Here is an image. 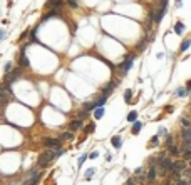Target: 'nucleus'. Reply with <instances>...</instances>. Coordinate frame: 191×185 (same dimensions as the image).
<instances>
[{"label":"nucleus","instance_id":"27","mask_svg":"<svg viewBox=\"0 0 191 185\" xmlns=\"http://www.w3.org/2000/svg\"><path fill=\"white\" fill-rule=\"evenodd\" d=\"M86 160H87V155H82L81 159H79V167H81L82 164H84V162H86Z\"/></svg>","mask_w":191,"mask_h":185},{"label":"nucleus","instance_id":"22","mask_svg":"<svg viewBox=\"0 0 191 185\" xmlns=\"http://www.w3.org/2000/svg\"><path fill=\"white\" fill-rule=\"evenodd\" d=\"M176 95H178V97H184V95H186V88L179 87V88L176 90Z\"/></svg>","mask_w":191,"mask_h":185},{"label":"nucleus","instance_id":"25","mask_svg":"<svg viewBox=\"0 0 191 185\" xmlns=\"http://www.w3.org/2000/svg\"><path fill=\"white\" fill-rule=\"evenodd\" d=\"M158 135L161 137V135H166V128L164 127H159V130H158Z\"/></svg>","mask_w":191,"mask_h":185},{"label":"nucleus","instance_id":"17","mask_svg":"<svg viewBox=\"0 0 191 185\" xmlns=\"http://www.w3.org/2000/svg\"><path fill=\"white\" fill-rule=\"evenodd\" d=\"M190 45H191V40H190V39L184 40L183 43H181V47H179V50H181V52H184V50H188V48H190Z\"/></svg>","mask_w":191,"mask_h":185},{"label":"nucleus","instance_id":"21","mask_svg":"<svg viewBox=\"0 0 191 185\" xmlns=\"http://www.w3.org/2000/svg\"><path fill=\"white\" fill-rule=\"evenodd\" d=\"M70 139H72V133L70 132H64L61 135V140H70Z\"/></svg>","mask_w":191,"mask_h":185},{"label":"nucleus","instance_id":"33","mask_svg":"<svg viewBox=\"0 0 191 185\" xmlns=\"http://www.w3.org/2000/svg\"><path fill=\"white\" fill-rule=\"evenodd\" d=\"M158 137H159V135H156V137H153V139H151V145H156V144H158Z\"/></svg>","mask_w":191,"mask_h":185},{"label":"nucleus","instance_id":"8","mask_svg":"<svg viewBox=\"0 0 191 185\" xmlns=\"http://www.w3.org/2000/svg\"><path fill=\"white\" fill-rule=\"evenodd\" d=\"M181 139H183L184 145L188 144V145H191V128H188V130H183V133H181Z\"/></svg>","mask_w":191,"mask_h":185},{"label":"nucleus","instance_id":"16","mask_svg":"<svg viewBox=\"0 0 191 185\" xmlns=\"http://www.w3.org/2000/svg\"><path fill=\"white\" fill-rule=\"evenodd\" d=\"M81 127H82V120H79V119H75L74 122L70 124V128H72V130H75V128H81Z\"/></svg>","mask_w":191,"mask_h":185},{"label":"nucleus","instance_id":"4","mask_svg":"<svg viewBox=\"0 0 191 185\" xmlns=\"http://www.w3.org/2000/svg\"><path fill=\"white\" fill-rule=\"evenodd\" d=\"M44 145L49 148H54V150H61V139H45Z\"/></svg>","mask_w":191,"mask_h":185},{"label":"nucleus","instance_id":"10","mask_svg":"<svg viewBox=\"0 0 191 185\" xmlns=\"http://www.w3.org/2000/svg\"><path fill=\"white\" fill-rule=\"evenodd\" d=\"M114 87H116V82H111L109 85L104 87V90H102V95H104V97H109V93L112 92V88H114Z\"/></svg>","mask_w":191,"mask_h":185},{"label":"nucleus","instance_id":"1","mask_svg":"<svg viewBox=\"0 0 191 185\" xmlns=\"http://www.w3.org/2000/svg\"><path fill=\"white\" fill-rule=\"evenodd\" d=\"M54 159H57V152H54V150H45L44 153H40L37 165L44 167V165H47L49 162H50V160H54Z\"/></svg>","mask_w":191,"mask_h":185},{"label":"nucleus","instance_id":"9","mask_svg":"<svg viewBox=\"0 0 191 185\" xmlns=\"http://www.w3.org/2000/svg\"><path fill=\"white\" fill-rule=\"evenodd\" d=\"M111 144H112V147H116V148H121V145H123V139H121V135H114V137L111 139Z\"/></svg>","mask_w":191,"mask_h":185},{"label":"nucleus","instance_id":"24","mask_svg":"<svg viewBox=\"0 0 191 185\" xmlns=\"http://www.w3.org/2000/svg\"><path fill=\"white\" fill-rule=\"evenodd\" d=\"M169 152H171V153H174V155H178V153H179V148H178V147H173V145H171V147H169Z\"/></svg>","mask_w":191,"mask_h":185},{"label":"nucleus","instance_id":"34","mask_svg":"<svg viewBox=\"0 0 191 185\" xmlns=\"http://www.w3.org/2000/svg\"><path fill=\"white\" fill-rule=\"evenodd\" d=\"M89 157H91V159H97V157H99V153H97V152H92Z\"/></svg>","mask_w":191,"mask_h":185},{"label":"nucleus","instance_id":"15","mask_svg":"<svg viewBox=\"0 0 191 185\" xmlns=\"http://www.w3.org/2000/svg\"><path fill=\"white\" fill-rule=\"evenodd\" d=\"M141 128H143V124H141V122H134V124H132V133H139Z\"/></svg>","mask_w":191,"mask_h":185},{"label":"nucleus","instance_id":"31","mask_svg":"<svg viewBox=\"0 0 191 185\" xmlns=\"http://www.w3.org/2000/svg\"><path fill=\"white\" fill-rule=\"evenodd\" d=\"M10 70H12V64H10V62H7V65H5V72H10Z\"/></svg>","mask_w":191,"mask_h":185},{"label":"nucleus","instance_id":"26","mask_svg":"<svg viewBox=\"0 0 191 185\" xmlns=\"http://www.w3.org/2000/svg\"><path fill=\"white\" fill-rule=\"evenodd\" d=\"M67 3L72 7V8H77V2H75V0H67Z\"/></svg>","mask_w":191,"mask_h":185},{"label":"nucleus","instance_id":"2","mask_svg":"<svg viewBox=\"0 0 191 185\" xmlns=\"http://www.w3.org/2000/svg\"><path fill=\"white\" fill-rule=\"evenodd\" d=\"M134 60H136V53L129 55V57L126 59V62L119 65V72H121V75H126V73L129 72V68H131V65H132V62H134Z\"/></svg>","mask_w":191,"mask_h":185},{"label":"nucleus","instance_id":"37","mask_svg":"<svg viewBox=\"0 0 191 185\" xmlns=\"http://www.w3.org/2000/svg\"><path fill=\"white\" fill-rule=\"evenodd\" d=\"M181 5H183V2H181V0H178V2H176V7H181Z\"/></svg>","mask_w":191,"mask_h":185},{"label":"nucleus","instance_id":"13","mask_svg":"<svg viewBox=\"0 0 191 185\" xmlns=\"http://www.w3.org/2000/svg\"><path fill=\"white\" fill-rule=\"evenodd\" d=\"M174 32H176L178 35H181V33L184 32V25L181 23V22H176V25H174Z\"/></svg>","mask_w":191,"mask_h":185},{"label":"nucleus","instance_id":"28","mask_svg":"<svg viewBox=\"0 0 191 185\" xmlns=\"http://www.w3.org/2000/svg\"><path fill=\"white\" fill-rule=\"evenodd\" d=\"M181 120H183V125H184V127H188V128L191 127V122H190V120H186V119H181Z\"/></svg>","mask_w":191,"mask_h":185},{"label":"nucleus","instance_id":"19","mask_svg":"<svg viewBox=\"0 0 191 185\" xmlns=\"http://www.w3.org/2000/svg\"><path fill=\"white\" fill-rule=\"evenodd\" d=\"M183 168H184V162H183V160L174 162V170H183Z\"/></svg>","mask_w":191,"mask_h":185},{"label":"nucleus","instance_id":"30","mask_svg":"<svg viewBox=\"0 0 191 185\" xmlns=\"http://www.w3.org/2000/svg\"><path fill=\"white\" fill-rule=\"evenodd\" d=\"M184 159H186V160L191 159V150H186V152H184Z\"/></svg>","mask_w":191,"mask_h":185},{"label":"nucleus","instance_id":"20","mask_svg":"<svg viewBox=\"0 0 191 185\" xmlns=\"http://www.w3.org/2000/svg\"><path fill=\"white\" fill-rule=\"evenodd\" d=\"M131 99H132V92H131V90H126V92H124V100H126V102L129 104Z\"/></svg>","mask_w":191,"mask_h":185},{"label":"nucleus","instance_id":"29","mask_svg":"<svg viewBox=\"0 0 191 185\" xmlns=\"http://www.w3.org/2000/svg\"><path fill=\"white\" fill-rule=\"evenodd\" d=\"M94 128H96V125H94V124H91V125H89L87 128H86V132L89 133V132H92V130H94Z\"/></svg>","mask_w":191,"mask_h":185},{"label":"nucleus","instance_id":"14","mask_svg":"<svg viewBox=\"0 0 191 185\" xmlns=\"http://www.w3.org/2000/svg\"><path fill=\"white\" fill-rule=\"evenodd\" d=\"M128 120H129V122H132V124H134V122H137V112H136V110L129 112V115H128Z\"/></svg>","mask_w":191,"mask_h":185},{"label":"nucleus","instance_id":"38","mask_svg":"<svg viewBox=\"0 0 191 185\" xmlns=\"http://www.w3.org/2000/svg\"><path fill=\"white\" fill-rule=\"evenodd\" d=\"M168 185H171V184H168Z\"/></svg>","mask_w":191,"mask_h":185},{"label":"nucleus","instance_id":"36","mask_svg":"<svg viewBox=\"0 0 191 185\" xmlns=\"http://www.w3.org/2000/svg\"><path fill=\"white\" fill-rule=\"evenodd\" d=\"M186 90H191V80L188 82V84H186Z\"/></svg>","mask_w":191,"mask_h":185},{"label":"nucleus","instance_id":"12","mask_svg":"<svg viewBox=\"0 0 191 185\" xmlns=\"http://www.w3.org/2000/svg\"><path fill=\"white\" fill-rule=\"evenodd\" d=\"M102 115H104V107H99V108H96L94 110V119L96 120H99Z\"/></svg>","mask_w":191,"mask_h":185},{"label":"nucleus","instance_id":"18","mask_svg":"<svg viewBox=\"0 0 191 185\" xmlns=\"http://www.w3.org/2000/svg\"><path fill=\"white\" fill-rule=\"evenodd\" d=\"M154 179H156V168H154V167H151L149 175H148V180H149V182H153Z\"/></svg>","mask_w":191,"mask_h":185},{"label":"nucleus","instance_id":"3","mask_svg":"<svg viewBox=\"0 0 191 185\" xmlns=\"http://www.w3.org/2000/svg\"><path fill=\"white\" fill-rule=\"evenodd\" d=\"M20 75H22V70H20V68H15L12 73H7V77H5V82H3V88H7V87L10 85L12 82H15V80L19 79Z\"/></svg>","mask_w":191,"mask_h":185},{"label":"nucleus","instance_id":"7","mask_svg":"<svg viewBox=\"0 0 191 185\" xmlns=\"http://www.w3.org/2000/svg\"><path fill=\"white\" fill-rule=\"evenodd\" d=\"M25 47H22V50H20V65L24 67V68H27L29 65H30V62H29V59L25 57Z\"/></svg>","mask_w":191,"mask_h":185},{"label":"nucleus","instance_id":"32","mask_svg":"<svg viewBox=\"0 0 191 185\" xmlns=\"http://www.w3.org/2000/svg\"><path fill=\"white\" fill-rule=\"evenodd\" d=\"M166 145H168V147L173 145V137H168V139H166Z\"/></svg>","mask_w":191,"mask_h":185},{"label":"nucleus","instance_id":"5","mask_svg":"<svg viewBox=\"0 0 191 185\" xmlns=\"http://www.w3.org/2000/svg\"><path fill=\"white\" fill-rule=\"evenodd\" d=\"M166 7H168V0H163V3H161L159 10L156 12V17H154V22H156V23H159V22L163 20L164 13H166Z\"/></svg>","mask_w":191,"mask_h":185},{"label":"nucleus","instance_id":"6","mask_svg":"<svg viewBox=\"0 0 191 185\" xmlns=\"http://www.w3.org/2000/svg\"><path fill=\"white\" fill-rule=\"evenodd\" d=\"M159 165H161V168H164V170H174V164H173V160L169 159H161L159 160Z\"/></svg>","mask_w":191,"mask_h":185},{"label":"nucleus","instance_id":"11","mask_svg":"<svg viewBox=\"0 0 191 185\" xmlns=\"http://www.w3.org/2000/svg\"><path fill=\"white\" fill-rule=\"evenodd\" d=\"M61 5H62V0H50V2H49V7L54 8V10H57Z\"/></svg>","mask_w":191,"mask_h":185},{"label":"nucleus","instance_id":"35","mask_svg":"<svg viewBox=\"0 0 191 185\" xmlns=\"http://www.w3.org/2000/svg\"><path fill=\"white\" fill-rule=\"evenodd\" d=\"M178 185H188V180H179V182H178Z\"/></svg>","mask_w":191,"mask_h":185},{"label":"nucleus","instance_id":"23","mask_svg":"<svg viewBox=\"0 0 191 185\" xmlns=\"http://www.w3.org/2000/svg\"><path fill=\"white\" fill-rule=\"evenodd\" d=\"M94 173H96V170H94V168H89L87 172H86V179H91V177H92Z\"/></svg>","mask_w":191,"mask_h":185}]
</instances>
